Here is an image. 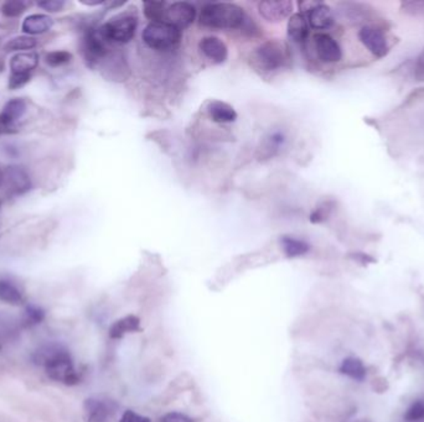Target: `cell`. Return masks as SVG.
I'll return each instance as SVG.
<instances>
[{
    "label": "cell",
    "instance_id": "cell-1",
    "mask_svg": "<svg viewBox=\"0 0 424 422\" xmlns=\"http://www.w3.org/2000/svg\"><path fill=\"white\" fill-rule=\"evenodd\" d=\"M37 362L44 367L50 379L65 385H75L79 383V373L75 368L72 357L66 348L51 344L37 350Z\"/></svg>",
    "mask_w": 424,
    "mask_h": 422
},
{
    "label": "cell",
    "instance_id": "cell-2",
    "mask_svg": "<svg viewBox=\"0 0 424 422\" xmlns=\"http://www.w3.org/2000/svg\"><path fill=\"white\" fill-rule=\"evenodd\" d=\"M246 20L245 11L232 3H210L200 13V25L216 30L240 29Z\"/></svg>",
    "mask_w": 424,
    "mask_h": 422
},
{
    "label": "cell",
    "instance_id": "cell-3",
    "mask_svg": "<svg viewBox=\"0 0 424 422\" xmlns=\"http://www.w3.org/2000/svg\"><path fill=\"white\" fill-rule=\"evenodd\" d=\"M138 18L133 14H120L98 27L100 37L107 44H128L136 37Z\"/></svg>",
    "mask_w": 424,
    "mask_h": 422
},
{
    "label": "cell",
    "instance_id": "cell-4",
    "mask_svg": "<svg viewBox=\"0 0 424 422\" xmlns=\"http://www.w3.org/2000/svg\"><path fill=\"white\" fill-rule=\"evenodd\" d=\"M141 39L149 48L165 51L178 45L181 40V30L168 22H149L143 30Z\"/></svg>",
    "mask_w": 424,
    "mask_h": 422
},
{
    "label": "cell",
    "instance_id": "cell-5",
    "mask_svg": "<svg viewBox=\"0 0 424 422\" xmlns=\"http://www.w3.org/2000/svg\"><path fill=\"white\" fill-rule=\"evenodd\" d=\"M252 60L259 70L273 72L281 70L285 65L287 53L281 42L269 40L257 47Z\"/></svg>",
    "mask_w": 424,
    "mask_h": 422
},
{
    "label": "cell",
    "instance_id": "cell-6",
    "mask_svg": "<svg viewBox=\"0 0 424 422\" xmlns=\"http://www.w3.org/2000/svg\"><path fill=\"white\" fill-rule=\"evenodd\" d=\"M107 42L100 37L98 29H89L82 37V53L89 66H94L107 56Z\"/></svg>",
    "mask_w": 424,
    "mask_h": 422
},
{
    "label": "cell",
    "instance_id": "cell-7",
    "mask_svg": "<svg viewBox=\"0 0 424 422\" xmlns=\"http://www.w3.org/2000/svg\"><path fill=\"white\" fill-rule=\"evenodd\" d=\"M195 18H196L195 6L188 1H176L167 6L164 22H168L170 25L178 27L179 30H183L194 22Z\"/></svg>",
    "mask_w": 424,
    "mask_h": 422
},
{
    "label": "cell",
    "instance_id": "cell-8",
    "mask_svg": "<svg viewBox=\"0 0 424 422\" xmlns=\"http://www.w3.org/2000/svg\"><path fill=\"white\" fill-rule=\"evenodd\" d=\"M27 112V103L21 98L11 99L0 112V136L15 133L18 121Z\"/></svg>",
    "mask_w": 424,
    "mask_h": 422
},
{
    "label": "cell",
    "instance_id": "cell-9",
    "mask_svg": "<svg viewBox=\"0 0 424 422\" xmlns=\"http://www.w3.org/2000/svg\"><path fill=\"white\" fill-rule=\"evenodd\" d=\"M360 41L364 46L377 58H383L388 53L387 39L385 37L383 30L372 25H365L359 32Z\"/></svg>",
    "mask_w": 424,
    "mask_h": 422
},
{
    "label": "cell",
    "instance_id": "cell-10",
    "mask_svg": "<svg viewBox=\"0 0 424 422\" xmlns=\"http://www.w3.org/2000/svg\"><path fill=\"white\" fill-rule=\"evenodd\" d=\"M313 40L315 53L321 62L336 63L340 61L342 51L339 42L336 41L334 37H330L329 34L319 32L315 34Z\"/></svg>",
    "mask_w": 424,
    "mask_h": 422
},
{
    "label": "cell",
    "instance_id": "cell-11",
    "mask_svg": "<svg viewBox=\"0 0 424 422\" xmlns=\"http://www.w3.org/2000/svg\"><path fill=\"white\" fill-rule=\"evenodd\" d=\"M259 15L269 22H281L290 18L293 13V3L289 0H264L258 4Z\"/></svg>",
    "mask_w": 424,
    "mask_h": 422
},
{
    "label": "cell",
    "instance_id": "cell-12",
    "mask_svg": "<svg viewBox=\"0 0 424 422\" xmlns=\"http://www.w3.org/2000/svg\"><path fill=\"white\" fill-rule=\"evenodd\" d=\"M309 8L304 9L303 13L310 27L316 30H326L333 27L334 15L329 6L323 3H309Z\"/></svg>",
    "mask_w": 424,
    "mask_h": 422
},
{
    "label": "cell",
    "instance_id": "cell-13",
    "mask_svg": "<svg viewBox=\"0 0 424 422\" xmlns=\"http://www.w3.org/2000/svg\"><path fill=\"white\" fill-rule=\"evenodd\" d=\"M6 185L9 191L14 194H24L32 188V180L25 169L16 165L6 167L4 172Z\"/></svg>",
    "mask_w": 424,
    "mask_h": 422
},
{
    "label": "cell",
    "instance_id": "cell-14",
    "mask_svg": "<svg viewBox=\"0 0 424 422\" xmlns=\"http://www.w3.org/2000/svg\"><path fill=\"white\" fill-rule=\"evenodd\" d=\"M199 48L206 58L211 62L221 65L229 58V48L220 37H206L199 42Z\"/></svg>",
    "mask_w": 424,
    "mask_h": 422
},
{
    "label": "cell",
    "instance_id": "cell-15",
    "mask_svg": "<svg viewBox=\"0 0 424 422\" xmlns=\"http://www.w3.org/2000/svg\"><path fill=\"white\" fill-rule=\"evenodd\" d=\"M112 405L98 397H89L84 402V418L86 422H107L112 415Z\"/></svg>",
    "mask_w": 424,
    "mask_h": 422
},
{
    "label": "cell",
    "instance_id": "cell-16",
    "mask_svg": "<svg viewBox=\"0 0 424 422\" xmlns=\"http://www.w3.org/2000/svg\"><path fill=\"white\" fill-rule=\"evenodd\" d=\"M39 65V55L34 51L19 53L14 55L11 60V74L18 76H30V73Z\"/></svg>",
    "mask_w": 424,
    "mask_h": 422
},
{
    "label": "cell",
    "instance_id": "cell-17",
    "mask_svg": "<svg viewBox=\"0 0 424 422\" xmlns=\"http://www.w3.org/2000/svg\"><path fill=\"white\" fill-rule=\"evenodd\" d=\"M53 27V20L50 16L45 14H32L23 21L21 30L27 35H40L51 30Z\"/></svg>",
    "mask_w": 424,
    "mask_h": 422
},
{
    "label": "cell",
    "instance_id": "cell-18",
    "mask_svg": "<svg viewBox=\"0 0 424 422\" xmlns=\"http://www.w3.org/2000/svg\"><path fill=\"white\" fill-rule=\"evenodd\" d=\"M309 27L308 20L303 13H295L288 20L289 39L294 42L303 44L309 37Z\"/></svg>",
    "mask_w": 424,
    "mask_h": 422
},
{
    "label": "cell",
    "instance_id": "cell-19",
    "mask_svg": "<svg viewBox=\"0 0 424 422\" xmlns=\"http://www.w3.org/2000/svg\"><path fill=\"white\" fill-rule=\"evenodd\" d=\"M207 113L211 119L220 124L233 123L237 119V113L233 107L221 100H211L207 105Z\"/></svg>",
    "mask_w": 424,
    "mask_h": 422
},
{
    "label": "cell",
    "instance_id": "cell-20",
    "mask_svg": "<svg viewBox=\"0 0 424 422\" xmlns=\"http://www.w3.org/2000/svg\"><path fill=\"white\" fill-rule=\"evenodd\" d=\"M136 331H141V319L134 315H129L126 317L120 318L110 326V337L113 339L123 338L126 334Z\"/></svg>",
    "mask_w": 424,
    "mask_h": 422
},
{
    "label": "cell",
    "instance_id": "cell-21",
    "mask_svg": "<svg viewBox=\"0 0 424 422\" xmlns=\"http://www.w3.org/2000/svg\"><path fill=\"white\" fill-rule=\"evenodd\" d=\"M0 301L18 306L24 301V294L15 282L8 279H0Z\"/></svg>",
    "mask_w": 424,
    "mask_h": 422
},
{
    "label": "cell",
    "instance_id": "cell-22",
    "mask_svg": "<svg viewBox=\"0 0 424 422\" xmlns=\"http://www.w3.org/2000/svg\"><path fill=\"white\" fill-rule=\"evenodd\" d=\"M281 244L284 254L288 258H299L305 256L310 251V245L305 240L298 239L290 235H284L281 239Z\"/></svg>",
    "mask_w": 424,
    "mask_h": 422
},
{
    "label": "cell",
    "instance_id": "cell-23",
    "mask_svg": "<svg viewBox=\"0 0 424 422\" xmlns=\"http://www.w3.org/2000/svg\"><path fill=\"white\" fill-rule=\"evenodd\" d=\"M340 373L349 376L352 381H362L366 378V367L361 360L355 357H349L342 360L340 365Z\"/></svg>",
    "mask_w": 424,
    "mask_h": 422
},
{
    "label": "cell",
    "instance_id": "cell-24",
    "mask_svg": "<svg viewBox=\"0 0 424 422\" xmlns=\"http://www.w3.org/2000/svg\"><path fill=\"white\" fill-rule=\"evenodd\" d=\"M167 6L168 4L165 1H146L143 4V11L150 22H164Z\"/></svg>",
    "mask_w": 424,
    "mask_h": 422
},
{
    "label": "cell",
    "instance_id": "cell-25",
    "mask_svg": "<svg viewBox=\"0 0 424 422\" xmlns=\"http://www.w3.org/2000/svg\"><path fill=\"white\" fill-rule=\"evenodd\" d=\"M37 41L34 37H18L11 39V41L6 42V50L9 53L13 51H27L37 47Z\"/></svg>",
    "mask_w": 424,
    "mask_h": 422
},
{
    "label": "cell",
    "instance_id": "cell-26",
    "mask_svg": "<svg viewBox=\"0 0 424 422\" xmlns=\"http://www.w3.org/2000/svg\"><path fill=\"white\" fill-rule=\"evenodd\" d=\"M71 60H72V55L68 51H63V50L51 51V53H46V56H45V62H46L47 66L53 68L65 66V65L71 62Z\"/></svg>",
    "mask_w": 424,
    "mask_h": 422
},
{
    "label": "cell",
    "instance_id": "cell-27",
    "mask_svg": "<svg viewBox=\"0 0 424 422\" xmlns=\"http://www.w3.org/2000/svg\"><path fill=\"white\" fill-rule=\"evenodd\" d=\"M27 9V6L24 1L20 0H13V1H6L1 6V13L6 18H18Z\"/></svg>",
    "mask_w": 424,
    "mask_h": 422
},
{
    "label": "cell",
    "instance_id": "cell-28",
    "mask_svg": "<svg viewBox=\"0 0 424 422\" xmlns=\"http://www.w3.org/2000/svg\"><path fill=\"white\" fill-rule=\"evenodd\" d=\"M404 418L411 422L422 421L424 418V402H413L406 412Z\"/></svg>",
    "mask_w": 424,
    "mask_h": 422
},
{
    "label": "cell",
    "instance_id": "cell-29",
    "mask_svg": "<svg viewBox=\"0 0 424 422\" xmlns=\"http://www.w3.org/2000/svg\"><path fill=\"white\" fill-rule=\"evenodd\" d=\"M25 316H27L25 317V322H27L29 324H40L44 317H45V315H44L41 310L39 308H35V306L27 308Z\"/></svg>",
    "mask_w": 424,
    "mask_h": 422
},
{
    "label": "cell",
    "instance_id": "cell-30",
    "mask_svg": "<svg viewBox=\"0 0 424 422\" xmlns=\"http://www.w3.org/2000/svg\"><path fill=\"white\" fill-rule=\"evenodd\" d=\"M37 6L49 13H56V11H61L65 6V3L58 0H45V1H40Z\"/></svg>",
    "mask_w": 424,
    "mask_h": 422
},
{
    "label": "cell",
    "instance_id": "cell-31",
    "mask_svg": "<svg viewBox=\"0 0 424 422\" xmlns=\"http://www.w3.org/2000/svg\"><path fill=\"white\" fill-rule=\"evenodd\" d=\"M330 207L326 204H323L319 209H315L313 214L310 216V222L311 223H321L323 220L326 219L328 214H329Z\"/></svg>",
    "mask_w": 424,
    "mask_h": 422
},
{
    "label": "cell",
    "instance_id": "cell-32",
    "mask_svg": "<svg viewBox=\"0 0 424 422\" xmlns=\"http://www.w3.org/2000/svg\"><path fill=\"white\" fill-rule=\"evenodd\" d=\"M159 422H193V420L181 412H169L164 415Z\"/></svg>",
    "mask_w": 424,
    "mask_h": 422
},
{
    "label": "cell",
    "instance_id": "cell-33",
    "mask_svg": "<svg viewBox=\"0 0 424 422\" xmlns=\"http://www.w3.org/2000/svg\"><path fill=\"white\" fill-rule=\"evenodd\" d=\"M29 81H30V76H18V74H11V77H9V88H21V87H24V86H25Z\"/></svg>",
    "mask_w": 424,
    "mask_h": 422
},
{
    "label": "cell",
    "instance_id": "cell-34",
    "mask_svg": "<svg viewBox=\"0 0 424 422\" xmlns=\"http://www.w3.org/2000/svg\"><path fill=\"white\" fill-rule=\"evenodd\" d=\"M121 422H150V418L149 417L141 416V415L136 414V412L128 410V411L123 414Z\"/></svg>",
    "mask_w": 424,
    "mask_h": 422
},
{
    "label": "cell",
    "instance_id": "cell-35",
    "mask_svg": "<svg viewBox=\"0 0 424 422\" xmlns=\"http://www.w3.org/2000/svg\"><path fill=\"white\" fill-rule=\"evenodd\" d=\"M417 71H418L419 77H420V79H424V53L423 55L420 56V58H419Z\"/></svg>",
    "mask_w": 424,
    "mask_h": 422
},
{
    "label": "cell",
    "instance_id": "cell-36",
    "mask_svg": "<svg viewBox=\"0 0 424 422\" xmlns=\"http://www.w3.org/2000/svg\"><path fill=\"white\" fill-rule=\"evenodd\" d=\"M355 259L356 261H364V263H367V261H373V259H371L370 256H365V254H355Z\"/></svg>",
    "mask_w": 424,
    "mask_h": 422
},
{
    "label": "cell",
    "instance_id": "cell-37",
    "mask_svg": "<svg viewBox=\"0 0 424 422\" xmlns=\"http://www.w3.org/2000/svg\"><path fill=\"white\" fill-rule=\"evenodd\" d=\"M3 178H4V173H3L1 170H0V183H1V181H3Z\"/></svg>",
    "mask_w": 424,
    "mask_h": 422
},
{
    "label": "cell",
    "instance_id": "cell-38",
    "mask_svg": "<svg viewBox=\"0 0 424 422\" xmlns=\"http://www.w3.org/2000/svg\"><path fill=\"white\" fill-rule=\"evenodd\" d=\"M360 422H367V421H360Z\"/></svg>",
    "mask_w": 424,
    "mask_h": 422
}]
</instances>
